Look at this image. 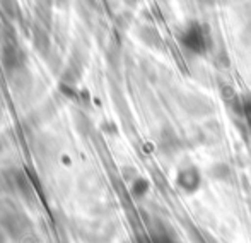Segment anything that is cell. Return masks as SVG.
I'll return each mask as SVG.
<instances>
[{
  "instance_id": "cell-2",
  "label": "cell",
  "mask_w": 251,
  "mask_h": 243,
  "mask_svg": "<svg viewBox=\"0 0 251 243\" xmlns=\"http://www.w3.org/2000/svg\"><path fill=\"white\" fill-rule=\"evenodd\" d=\"M149 243H178L175 240L171 233H168L166 230H157L151 235V240Z\"/></svg>"
},
{
  "instance_id": "cell-4",
  "label": "cell",
  "mask_w": 251,
  "mask_h": 243,
  "mask_svg": "<svg viewBox=\"0 0 251 243\" xmlns=\"http://www.w3.org/2000/svg\"><path fill=\"white\" fill-rule=\"evenodd\" d=\"M199 2L205 3V5H212V3H214V0H199Z\"/></svg>"
},
{
  "instance_id": "cell-3",
  "label": "cell",
  "mask_w": 251,
  "mask_h": 243,
  "mask_svg": "<svg viewBox=\"0 0 251 243\" xmlns=\"http://www.w3.org/2000/svg\"><path fill=\"white\" fill-rule=\"evenodd\" d=\"M241 113H243V117H245L246 123H248V127L251 129V96H246L245 100L241 101Z\"/></svg>"
},
{
  "instance_id": "cell-1",
  "label": "cell",
  "mask_w": 251,
  "mask_h": 243,
  "mask_svg": "<svg viewBox=\"0 0 251 243\" xmlns=\"http://www.w3.org/2000/svg\"><path fill=\"white\" fill-rule=\"evenodd\" d=\"M179 45L192 55H205L210 48V31L201 23H190L179 34Z\"/></svg>"
}]
</instances>
